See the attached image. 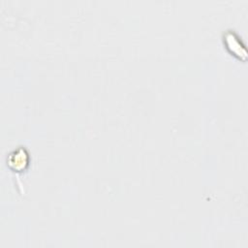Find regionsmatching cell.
Returning <instances> with one entry per match:
<instances>
[{"label": "cell", "instance_id": "obj_1", "mask_svg": "<svg viewBox=\"0 0 248 248\" xmlns=\"http://www.w3.org/2000/svg\"><path fill=\"white\" fill-rule=\"evenodd\" d=\"M29 162V156L27 151L19 147L16 150H14L8 157L7 163L11 170L15 171H21L25 170Z\"/></svg>", "mask_w": 248, "mask_h": 248}]
</instances>
